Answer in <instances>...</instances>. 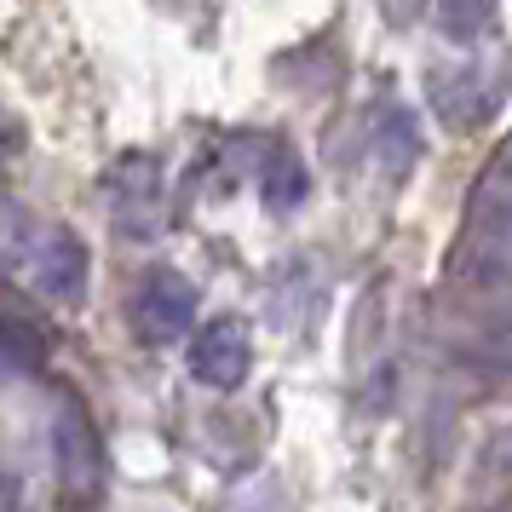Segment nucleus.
<instances>
[{
	"label": "nucleus",
	"mask_w": 512,
	"mask_h": 512,
	"mask_svg": "<svg viewBox=\"0 0 512 512\" xmlns=\"http://www.w3.org/2000/svg\"><path fill=\"white\" fill-rule=\"evenodd\" d=\"M0 351L18 357V363H35L41 357V334L29 323H18V317H0Z\"/></svg>",
	"instance_id": "6e6552de"
},
{
	"label": "nucleus",
	"mask_w": 512,
	"mask_h": 512,
	"mask_svg": "<svg viewBox=\"0 0 512 512\" xmlns=\"http://www.w3.org/2000/svg\"><path fill=\"white\" fill-rule=\"evenodd\" d=\"M52 443H58L64 489H70V495H93V489L104 484V455H98V432H93V420L81 415V403H64V409H58Z\"/></svg>",
	"instance_id": "7ed1b4c3"
},
{
	"label": "nucleus",
	"mask_w": 512,
	"mask_h": 512,
	"mask_svg": "<svg viewBox=\"0 0 512 512\" xmlns=\"http://www.w3.org/2000/svg\"><path fill=\"white\" fill-rule=\"evenodd\" d=\"M254 369V346L242 323H202L190 334V374L213 392H236Z\"/></svg>",
	"instance_id": "f257e3e1"
},
{
	"label": "nucleus",
	"mask_w": 512,
	"mask_h": 512,
	"mask_svg": "<svg viewBox=\"0 0 512 512\" xmlns=\"http://www.w3.org/2000/svg\"><path fill=\"white\" fill-rule=\"evenodd\" d=\"M41 288H47L58 305L81 300V288H87V248H81L70 231H58L47 248H41Z\"/></svg>",
	"instance_id": "39448f33"
},
{
	"label": "nucleus",
	"mask_w": 512,
	"mask_h": 512,
	"mask_svg": "<svg viewBox=\"0 0 512 512\" xmlns=\"http://www.w3.org/2000/svg\"><path fill=\"white\" fill-rule=\"evenodd\" d=\"M196 288H190V277H179V271H150L139 288V300H133V317H139V328L150 334V340H185L190 328H196Z\"/></svg>",
	"instance_id": "f03ea898"
},
{
	"label": "nucleus",
	"mask_w": 512,
	"mask_h": 512,
	"mask_svg": "<svg viewBox=\"0 0 512 512\" xmlns=\"http://www.w3.org/2000/svg\"><path fill=\"white\" fill-rule=\"evenodd\" d=\"M478 466H484V472H495V478H512V420H507V426H495V432L484 438Z\"/></svg>",
	"instance_id": "1a4fd4ad"
},
{
	"label": "nucleus",
	"mask_w": 512,
	"mask_h": 512,
	"mask_svg": "<svg viewBox=\"0 0 512 512\" xmlns=\"http://www.w3.org/2000/svg\"><path fill=\"white\" fill-rule=\"evenodd\" d=\"M472 225H478L484 242H495V248L512 259V156L495 162L484 179L472 185Z\"/></svg>",
	"instance_id": "20e7f679"
},
{
	"label": "nucleus",
	"mask_w": 512,
	"mask_h": 512,
	"mask_svg": "<svg viewBox=\"0 0 512 512\" xmlns=\"http://www.w3.org/2000/svg\"><path fill=\"white\" fill-rule=\"evenodd\" d=\"M374 162L386 167L392 179H403L409 167L420 162V127H415V110H386V116L374 121Z\"/></svg>",
	"instance_id": "423d86ee"
},
{
	"label": "nucleus",
	"mask_w": 512,
	"mask_h": 512,
	"mask_svg": "<svg viewBox=\"0 0 512 512\" xmlns=\"http://www.w3.org/2000/svg\"><path fill=\"white\" fill-rule=\"evenodd\" d=\"M495 6L501 0H438V24L449 41H466V35H478L495 18Z\"/></svg>",
	"instance_id": "0eeeda50"
}]
</instances>
